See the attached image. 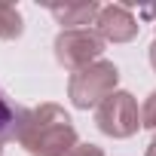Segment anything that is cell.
Listing matches in <instances>:
<instances>
[{"instance_id":"ba28073f","label":"cell","mask_w":156,"mask_h":156,"mask_svg":"<svg viewBox=\"0 0 156 156\" xmlns=\"http://www.w3.org/2000/svg\"><path fill=\"white\" fill-rule=\"evenodd\" d=\"M16 119H19V113L9 107V101L0 92V153H3V144L9 138H16Z\"/></svg>"},{"instance_id":"8fae6325","label":"cell","mask_w":156,"mask_h":156,"mask_svg":"<svg viewBox=\"0 0 156 156\" xmlns=\"http://www.w3.org/2000/svg\"><path fill=\"white\" fill-rule=\"evenodd\" d=\"M141 16H144V19H150V22L156 25V3H153V6H144V9H141Z\"/></svg>"},{"instance_id":"52a82bcc","label":"cell","mask_w":156,"mask_h":156,"mask_svg":"<svg viewBox=\"0 0 156 156\" xmlns=\"http://www.w3.org/2000/svg\"><path fill=\"white\" fill-rule=\"evenodd\" d=\"M22 31H25L22 12L12 3L0 0V40H16V37H22Z\"/></svg>"},{"instance_id":"6da1fadb","label":"cell","mask_w":156,"mask_h":156,"mask_svg":"<svg viewBox=\"0 0 156 156\" xmlns=\"http://www.w3.org/2000/svg\"><path fill=\"white\" fill-rule=\"evenodd\" d=\"M16 141L31 156H67L76 147V129L64 107L46 101L40 107L19 110Z\"/></svg>"},{"instance_id":"9c48e42d","label":"cell","mask_w":156,"mask_h":156,"mask_svg":"<svg viewBox=\"0 0 156 156\" xmlns=\"http://www.w3.org/2000/svg\"><path fill=\"white\" fill-rule=\"evenodd\" d=\"M141 126L144 129H156V89L147 95V101L141 107Z\"/></svg>"},{"instance_id":"5b68a950","label":"cell","mask_w":156,"mask_h":156,"mask_svg":"<svg viewBox=\"0 0 156 156\" xmlns=\"http://www.w3.org/2000/svg\"><path fill=\"white\" fill-rule=\"evenodd\" d=\"M95 31L104 43H129L138 37L141 25L138 19L129 12V6L122 3H110V6H101L98 19H95Z\"/></svg>"},{"instance_id":"4fadbf2b","label":"cell","mask_w":156,"mask_h":156,"mask_svg":"<svg viewBox=\"0 0 156 156\" xmlns=\"http://www.w3.org/2000/svg\"><path fill=\"white\" fill-rule=\"evenodd\" d=\"M147 156H156V138L150 141V147H147Z\"/></svg>"},{"instance_id":"7c38bea8","label":"cell","mask_w":156,"mask_h":156,"mask_svg":"<svg viewBox=\"0 0 156 156\" xmlns=\"http://www.w3.org/2000/svg\"><path fill=\"white\" fill-rule=\"evenodd\" d=\"M150 64H153V70H156V40H153V46H150Z\"/></svg>"},{"instance_id":"3957f363","label":"cell","mask_w":156,"mask_h":156,"mask_svg":"<svg viewBox=\"0 0 156 156\" xmlns=\"http://www.w3.org/2000/svg\"><path fill=\"white\" fill-rule=\"evenodd\" d=\"M104 52V40L98 37V31L89 28H76V31H61L55 37V58L61 67L67 70H83L92 61H101Z\"/></svg>"},{"instance_id":"30bf717a","label":"cell","mask_w":156,"mask_h":156,"mask_svg":"<svg viewBox=\"0 0 156 156\" xmlns=\"http://www.w3.org/2000/svg\"><path fill=\"white\" fill-rule=\"evenodd\" d=\"M67 156H104V150H101V147H95V144H76Z\"/></svg>"},{"instance_id":"8992f818","label":"cell","mask_w":156,"mask_h":156,"mask_svg":"<svg viewBox=\"0 0 156 156\" xmlns=\"http://www.w3.org/2000/svg\"><path fill=\"white\" fill-rule=\"evenodd\" d=\"M49 12L55 16V22L61 25V31H76V28H89L95 19H98V12H101V6L95 3V0H83V3H52L49 6Z\"/></svg>"},{"instance_id":"7a4b0ae2","label":"cell","mask_w":156,"mask_h":156,"mask_svg":"<svg viewBox=\"0 0 156 156\" xmlns=\"http://www.w3.org/2000/svg\"><path fill=\"white\" fill-rule=\"evenodd\" d=\"M116 83H119V70L113 61H92L89 67L70 73L67 95L73 107L89 110V107H98L104 98H110L116 92Z\"/></svg>"},{"instance_id":"277c9868","label":"cell","mask_w":156,"mask_h":156,"mask_svg":"<svg viewBox=\"0 0 156 156\" xmlns=\"http://www.w3.org/2000/svg\"><path fill=\"white\" fill-rule=\"evenodd\" d=\"M95 122L110 138H132L138 132V126H141L138 101L129 92H113L110 98H104L95 107Z\"/></svg>"}]
</instances>
